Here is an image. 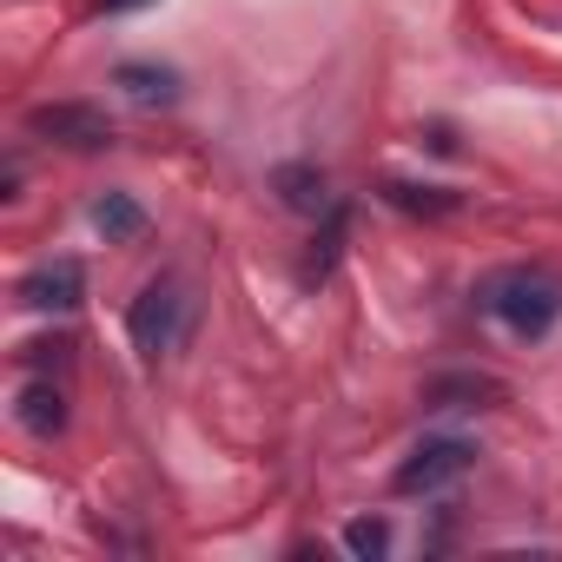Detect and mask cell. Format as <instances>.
Listing matches in <instances>:
<instances>
[{"mask_svg":"<svg viewBox=\"0 0 562 562\" xmlns=\"http://www.w3.org/2000/svg\"><path fill=\"white\" fill-rule=\"evenodd\" d=\"M21 424H27L34 437H60V430H67V397H60V384H27V391H21Z\"/></svg>","mask_w":562,"mask_h":562,"instance_id":"ba28073f","label":"cell"},{"mask_svg":"<svg viewBox=\"0 0 562 562\" xmlns=\"http://www.w3.org/2000/svg\"><path fill=\"white\" fill-rule=\"evenodd\" d=\"M27 133L60 139V146H74V153H100V146H113V120H106L100 106H87V100L34 106V113H27Z\"/></svg>","mask_w":562,"mask_h":562,"instance_id":"277c9868","label":"cell"},{"mask_svg":"<svg viewBox=\"0 0 562 562\" xmlns=\"http://www.w3.org/2000/svg\"><path fill=\"white\" fill-rule=\"evenodd\" d=\"M483 312L516 338H549L562 318V278L542 265H509L483 285Z\"/></svg>","mask_w":562,"mask_h":562,"instance_id":"6da1fadb","label":"cell"},{"mask_svg":"<svg viewBox=\"0 0 562 562\" xmlns=\"http://www.w3.org/2000/svg\"><path fill=\"white\" fill-rule=\"evenodd\" d=\"M470 457H476V443H463V437H430V443H417L404 463H397V496H430V490H443V483H457L463 470H470Z\"/></svg>","mask_w":562,"mask_h":562,"instance_id":"3957f363","label":"cell"},{"mask_svg":"<svg viewBox=\"0 0 562 562\" xmlns=\"http://www.w3.org/2000/svg\"><path fill=\"white\" fill-rule=\"evenodd\" d=\"M87 299V265L80 258H47L21 278V305L27 312H74Z\"/></svg>","mask_w":562,"mask_h":562,"instance_id":"5b68a950","label":"cell"},{"mask_svg":"<svg viewBox=\"0 0 562 562\" xmlns=\"http://www.w3.org/2000/svg\"><path fill=\"white\" fill-rule=\"evenodd\" d=\"M106 14H133V8H153V0H100Z\"/></svg>","mask_w":562,"mask_h":562,"instance_id":"5bb4252c","label":"cell"},{"mask_svg":"<svg viewBox=\"0 0 562 562\" xmlns=\"http://www.w3.org/2000/svg\"><path fill=\"white\" fill-rule=\"evenodd\" d=\"M345 549L378 562V555L391 549V522H384V516H358V522H345Z\"/></svg>","mask_w":562,"mask_h":562,"instance_id":"7c38bea8","label":"cell"},{"mask_svg":"<svg viewBox=\"0 0 562 562\" xmlns=\"http://www.w3.org/2000/svg\"><path fill=\"white\" fill-rule=\"evenodd\" d=\"M126 331H133V351H139L146 364L172 358V351L192 338V292L179 285V278H153V285L133 299Z\"/></svg>","mask_w":562,"mask_h":562,"instance_id":"7a4b0ae2","label":"cell"},{"mask_svg":"<svg viewBox=\"0 0 562 562\" xmlns=\"http://www.w3.org/2000/svg\"><path fill=\"white\" fill-rule=\"evenodd\" d=\"M271 192H278V205H285V212H305V218L331 212L325 172H318V166H305V159H292V166H278V172H271Z\"/></svg>","mask_w":562,"mask_h":562,"instance_id":"8992f818","label":"cell"},{"mask_svg":"<svg viewBox=\"0 0 562 562\" xmlns=\"http://www.w3.org/2000/svg\"><path fill=\"white\" fill-rule=\"evenodd\" d=\"M113 87H126L139 106H172V100H179V74H172V67H146V60H126V67L113 74Z\"/></svg>","mask_w":562,"mask_h":562,"instance_id":"52a82bcc","label":"cell"},{"mask_svg":"<svg viewBox=\"0 0 562 562\" xmlns=\"http://www.w3.org/2000/svg\"><path fill=\"white\" fill-rule=\"evenodd\" d=\"M457 397H503V384H490V378H437V384L424 391L430 411H450Z\"/></svg>","mask_w":562,"mask_h":562,"instance_id":"8fae6325","label":"cell"},{"mask_svg":"<svg viewBox=\"0 0 562 562\" xmlns=\"http://www.w3.org/2000/svg\"><path fill=\"white\" fill-rule=\"evenodd\" d=\"M384 199H391L397 212H417V218H443V212H457V192H450V186H404V179H391Z\"/></svg>","mask_w":562,"mask_h":562,"instance_id":"30bf717a","label":"cell"},{"mask_svg":"<svg viewBox=\"0 0 562 562\" xmlns=\"http://www.w3.org/2000/svg\"><path fill=\"white\" fill-rule=\"evenodd\" d=\"M338 245H345V205H331V212H325V232H318V251H312L305 278H325V271H331V258H338Z\"/></svg>","mask_w":562,"mask_h":562,"instance_id":"4fadbf2b","label":"cell"},{"mask_svg":"<svg viewBox=\"0 0 562 562\" xmlns=\"http://www.w3.org/2000/svg\"><path fill=\"white\" fill-rule=\"evenodd\" d=\"M93 225H100L113 245H126V238H139V232H146V205H139V199H126V192H106V199H93Z\"/></svg>","mask_w":562,"mask_h":562,"instance_id":"9c48e42d","label":"cell"}]
</instances>
